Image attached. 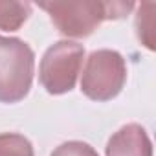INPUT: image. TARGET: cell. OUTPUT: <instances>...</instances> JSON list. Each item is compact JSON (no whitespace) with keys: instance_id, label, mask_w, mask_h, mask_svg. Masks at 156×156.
<instances>
[{"instance_id":"obj_2","label":"cell","mask_w":156,"mask_h":156,"mask_svg":"<svg viewBox=\"0 0 156 156\" xmlns=\"http://www.w3.org/2000/svg\"><path fill=\"white\" fill-rule=\"evenodd\" d=\"M35 53L28 42L0 35V103L22 101L33 83Z\"/></svg>"},{"instance_id":"obj_3","label":"cell","mask_w":156,"mask_h":156,"mask_svg":"<svg viewBox=\"0 0 156 156\" xmlns=\"http://www.w3.org/2000/svg\"><path fill=\"white\" fill-rule=\"evenodd\" d=\"M127 83V62L116 50H96L88 55L83 77L81 92L92 101L114 99Z\"/></svg>"},{"instance_id":"obj_5","label":"cell","mask_w":156,"mask_h":156,"mask_svg":"<svg viewBox=\"0 0 156 156\" xmlns=\"http://www.w3.org/2000/svg\"><path fill=\"white\" fill-rule=\"evenodd\" d=\"M107 156H152V143L140 123L123 125L105 147Z\"/></svg>"},{"instance_id":"obj_6","label":"cell","mask_w":156,"mask_h":156,"mask_svg":"<svg viewBox=\"0 0 156 156\" xmlns=\"http://www.w3.org/2000/svg\"><path fill=\"white\" fill-rule=\"evenodd\" d=\"M31 15L30 2H17V0H0V30L17 31Z\"/></svg>"},{"instance_id":"obj_1","label":"cell","mask_w":156,"mask_h":156,"mask_svg":"<svg viewBox=\"0 0 156 156\" xmlns=\"http://www.w3.org/2000/svg\"><path fill=\"white\" fill-rule=\"evenodd\" d=\"M57 31L64 37L85 39L92 35L103 20L123 19L134 8L132 2H96V0H81V2H39Z\"/></svg>"},{"instance_id":"obj_9","label":"cell","mask_w":156,"mask_h":156,"mask_svg":"<svg viewBox=\"0 0 156 156\" xmlns=\"http://www.w3.org/2000/svg\"><path fill=\"white\" fill-rule=\"evenodd\" d=\"M50 156H99V154L92 145H88L85 141L72 140V141L61 143Z\"/></svg>"},{"instance_id":"obj_7","label":"cell","mask_w":156,"mask_h":156,"mask_svg":"<svg viewBox=\"0 0 156 156\" xmlns=\"http://www.w3.org/2000/svg\"><path fill=\"white\" fill-rule=\"evenodd\" d=\"M0 156H35L31 141L17 132L0 134Z\"/></svg>"},{"instance_id":"obj_4","label":"cell","mask_w":156,"mask_h":156,"mask_svg":"<svg viewBox=\"0 0 156 156\" xmlns=\"http://www.w3.org/2000/svg\"><path fill=\"white\" fill-rule=\"evenodd\" d=\"M83 59L85 48L79 42L59 41L51 44L44 51L39 66V81L42 88L51 96L70 92L81 73Z\"/></svg>"},{"instance_id":"obj_8","label":"cell","mask_w":156,"mask_h":156,"mask_svg":"<svg viewBox=\"0 0 156 156\" xmlns=\"http://www.w3.org/2000/svg\"><path fill=\"white\" fill-rule=\"evenodd\" d=\"M154 4L147 2L141 4L136 15V33L141 44H145L149 50H154V39H152V11Z\"/></svg>"}]
</instances>
